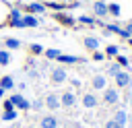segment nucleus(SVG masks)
I'll use <instances>...</instances> for the list:
<instances>
[{
  "label": "nucleus",
  "instance_id": "1",
  "mask_svg": "<svg viewBox=\"0 0 132 128\" xmlns=\"http://www.w3.org/2000/svg\"><path fill=\"white\" fill-rule=\"evenodd\" d=\"M8 27H16V29H35L39 27V21L35 14H23L19 21H8Z\"/></svg>",
  "mask_w": 132,
  "mask_h": 128
},
{
  "label": "nucleus",
  "instance_id": "2",
  "mask_svg": "<svg viewBox=\"0 0 132 128\" xmlns=\"http://www.w3.org/2000/svg\"><path fill=\"white\" fill-rule=\"evenodd\" d=\"M66 78H68V74H66V68L64 66H56V68L50 70V81L54 85H62Z\"/></svg>",
  "mask_w": 132,
  "mask_h": 128
},
{
  "label": "nucleus",
  "instance_id": "3",
  "mask_svg": "<svg viewBox=\"0 0 132 128\" xmlns=\"http://www.w3.org/2000/svg\"><path fill=\"white\" fill-rule=\"evenodd\" d=\"M120 101V93L116 87H105L103 89V103L105 105H116Z\"/></svg>",
  "mask_w": 132,
  "mask_h": 128
},
{
  "label": "nucleus",
  "instance_id": "4",
  "mask_svg": "<svg viewBox=\"0 0 132 128\" xmlns=\"http://www.w3.org/2000/svg\"><path fill=\"white\" fill-rule=\"evenodd\" d=\"M10 101H12V105H14V109H23V111H27V109H31V101H27L21 93H14V95H10L8 97Z\"/></svg>",
  "mask_w": 132,
  "mask_h": 128
},
{
  "label": "nucleus",
  "instance_id": "5",
  "mask_svg": "<svg viewBox=\"0 0 132 128\" xmlns=\"http://www.w3.org/2000/svg\"><path fill=\"white\" fill-rule=\"evenodd\" d=\"M113 81H116V87H120V89H126V87H130V83H132V76H130L126 70H120V72L113 76Z\"/></svg>",
  "mask_w": 132,
  "mask_h": 128
},
{
  "label": "nucleus",
  "instance_id": "6",
  "mask_svg": "<svg viewBox=\"0 0 132 128\" xmlns=\"http://www.w3.org/2000/svg\"><path fill=\"white\" fill-rule=\"evenodd\" d=\"M107 87V76L105 74H93L91 76V89L93 91H103Z\"/></svg>",
  "mask_w": 132,
  "mask_h": 128
},
{
  "label": "nucleus",
  "instance_id": "7",
  "mask_svg": "<svg viewBox=\"0 0 132 128\" xmlns=\"http://www.w3.org/2000/svg\"><path fill=\"white\" fill-rule=\"evenodd\" d=\"M43 105H45L47 109L56 111V109L60 107V97H58V93H47L45 99H43Z\"/></svg>",
  "mask_w": 132,
  "mask_h": 128
},
{
  "label": "nucleus",
  "instance_id": "8",
  "mask_svg": "<svg viewBox=\"0 0 132 128\" xmlns=\"http://www.w3.org/2000/svg\"><path fill=\"white\" fill-rule=\"evenodd\" d=\"M25 12L27 14H43L45 4L43 2H29V4H25Z\"/></svg>",
  "mask_w": 132,
  "mask_h": 128
},
{
  "label": "nucleus",
  "instance_id": "9",
  "mask_svg": "<svg viewBox=\"0 0 132 128\" xmlns=\"http://www.w3.org/2000/svg\"><path fill=\"white\" fill-rule=\"evenodd\" d=\"M99 37H95V35H85L82 37V45L87 47V50H91V52H97L99 50Z\"/></svg>",
  "mask_w": 132,
  "mask_h": 128
},
{
  "label": "nucleus",
  "instance_id": "10",
  "mask_svg": "<svg viewBox=\"0 0 132 128\" xmlns=\"http://www.w3.org/2000/svg\"><path fill=\"white\" fill-rule=\"evenodd\" d=\"M91 8H93V14H95L97 19L107 17V2H93Z\"/></svg>",
  "mask_w": 132,
  "mask_h": 128
},
{
  "label": "nucleus",
  "instance_id": "11",
  "mask_svg": "<svg viewBox=\"0 0 132 128\" xmlns=\"http://www.w3.org/2000/svg\"><path fill=\"white\" fill-rule=\"evenodd\" d=\"M76 103V95L72 93V91H64L62 95H60V105H64V107H72Z\"/></svg>",
  "mask_w": 132,
  "mask_h": 128
},
{
  "label": "nucleus",
  "instance_id": "12",
  "mask_svg": "<svg viewBox=\"0 0 132 128\" xmlns=\"http://www.w3.org/2000/svg\"><path fill=\"white\" fill-rule=\"evenodd\" d=\"M82 105H85L87 109H93V107L99 105V97H97L95 93H85V95H82Z\"/></svg>",
  "mask_w": 132,
  "mask_h": 128
},
{
  "label": "nucleus",
  "instance_id": "13",
  "mask_svg": "<svg viewBox=\"0 0 132 128\" xmlns=\"http://www.w3.org/2000/svg\"><path fill=\"white\" fill-rule=\"evenodd\" d=\"M39 128H58V118L47 114V116H41L39 120Z\"/></svg>",
  "mask_w": 132,
  "mask_h": 128
},
{
  "label": "nucleus",
  "instance_id": "14",
  "mask_svg": "<svg viewBox=\"0 0 132 128\" xmlns=\"http://www.w3.org/2000/svg\"><path fill=\"white\" fill-rule=\"evenodd\" d=\"M56 21L60 25H64V27H74L76 25V19L70 17V14H64V12H56Z\"/></svg>",
  "mask_w": 132,
  "mask_h": 128
},
{
  "label": "nucleus",
  "instance_id": "15",
  "mask_svg": "<svg viewBox=\"0 0 132 128\" xmlns=\"http://www.w3.org/2000/svg\"><path fill=\"white\" fill-rule=\"evenodd\" d=\"M76 62H82V58L70 56V54H60L58 56V64H76Z\"/></svg>",
  "mask_w": 132,
  "mask_h": 128
},
{
  "label": "nucleus",
  "instance_id": "16",
  "mask_svg": "<svg viewBox=\"0 0 132 128\" xmlns=\"http://www.w3.org/2000/svg\"><path fill=\"white\" fill-rule=\"evenodd\" d=\"M0 89H4V91H8V89H14V78H12L10 74L2 76V78H0Z\"/></svg>",
  "mask_w": 132,
  "mask_h": 128
},
{
  "label": "nucleus",
  "instance_id": "17",
  "mask_svg": "<svg viewBox=\"0 0 132 128\" xmlns=\"http://www.w3.org/2000/svg\"><path fill=\"white\" fill-rule=\"evenodd\" d=\"M113 122H118L120 126H126V120H128V114H126V109H118L116 114H113V118H111Z\"/></svg>",
  "mask_w": 132,
  "mask_h": 128
},
{
  "label": "nucleus",
  "instance_id": "18",
  "mask_svg": "<svg viewBox=\"0 0 132 128\" xmlns=\"http://www.w3.org/2000/svg\"><path fill=\"white\" fill-rule=\"evenodd\" d=\"M120 12H122V8H120L118 2H109V4H107V14H111V17H120Z\"/></svg>",
  "mask_w": 132,
  "mask_h": 128
},
{
  "label": "nucleus",
  "instance_id": "19",
  "mask_svg": "<svg viewBox=\"0 0 132 128\" xmlns=\"http://www.w3.org/2000/svg\"><path fill=\"white\" fill-rule=\"evenodd\" d=\"M4 45H6L8 50H19V47H21V41L14 39V37H4Z\"/></svg>",
  "mask_w": 132,
  "mask_h": 128
},
{
  "label": "nucleus",
  "instance_id": "20",
  "mask_svg": "<svg viewBox=\"0 0 132 128\" xmlns=\"http://www.w3.org/2000/svg\"><path fill=\"white\" fill-rule=\"evenodd\" d=\"M62 52L60 50H56V47H50V50H43V56L47 58V60H58V56H60Z\"/></svg>",
  "mask_w": 132,
  "mask_h": 128
},
{
  "label": "nucleus",
  "instance_id": "21",
  "mask_svg": "<svg viewBox=\"0 0 132 128\" xmlns=\"http://www.w3.org/2000/svg\"><path fill=\"white\" fill-rule=\"evenodd\" d=\"M118 52H120V47H118V45H113V43H109V45L105 47V52H103V54H105V58H111V56L116 58V56H118Z\"/></svg>",
  "mask_w": 132,
  "mask_h": 128
},
{
  "label": "nucleus",
  "instance_id": "22",
  "mask_svg": "<svg viewBox=\"0 0 132 128\" xmlns=\"http://www.w3.org/2000/svg\"><path fill=\"white\" fill-rule=\"evenodd\" d=\"M12 60V56L6 52V50H0V66H8Z\"/></svg>",
  "mask_w": 132,
  "mask_h": 128
},
{
  "label": "nucleus",
  "instance_id": "23",
  "mask_svg": "<svg viewBox=\"0 0 132 128\" xmlns=\"http://www.w3.org/2000/svg\"><path fill=\"white\" fill-rule=\"evenodd\" d=\"M120 70H124V68H122L118 62H113V64H109V66H107V76H116Z\"/></svg>",
  "mask_w": 132,
  "mask_h": 128
},
{
  "label": "nucleus",
  "instance_id": "24",
  "mask_svg": "<svg viewBox=\"0 0 132 128\" xmlns=\"http://www.w3.org/2000/svg\"><path fill=\"white\" fill-rule=\"evenodd\" d=\"M76 21H78V23H82V25H91V27H93V25H97V21H95L93 17H87V14H82V17H78Z\"/></svg>",
  "mask_w": 132,
  "mask_h": 128
},
{
  "label": "nucleus",
  "instance_id": "25",
  "mask_svg": "<svg viewBox=\"0 0 132 128\" xmlns=\"http://www.w3.org/2000/svg\"><path fill=\"white\" fill-rule=\"evenodd\" d=\"M29 52H31L33 56H41V54H43V47H41L39 43H31V45H29Z\"/></svg>",
  "mask_w": 132,
  "mask_h": 128
},
{
  "label": "nucleus",
  "instance_id": "26",
  "mask_svg": "<svg viewBox=\"0 0 132 128\" xmlns=\"http://www.w3.org/2000/svg\"><path fill=\"white\" fill-rule=\"evenodd\" d=\"M2 120H4V122H12V120H16V109L4 111V114H2Z\"/></svg>",
  "mask_w": 132,
  "mask_h": 128
},
{
  "label": "nucleus",
  "instance_id": "27",
  "mask_svg": "<svg viewBox=\"0 0 132 128\" xmlns=\"http://www.w3.org/2000/svg\"><path fill=\"white\" fill-rule=\"evenodd\" d=\"M21 17H23V12H21L19 8H12V10L8 12V21H19Z\"/></svg>",
  "mask_w": 132,
  "mask_h": 128
},
{
  "label": "nucleus",
  "instance_id": "28",
  "mask_svg": "<svg viewBox=\"0 0 132 128\" xmlns=\"http://www.w3.org/2000/svg\"><path fill=\"white\" fill-rule=\"evenodd\" d=\"M116 62H118L122 68H128V64H130V60H128L126 56H122V54H118V56H116Z\"/></svg>",
  "mask_w": 132,
  "mask_h": 128
},
{
  "label": "nucleus",
  "instance_id": "29",
  "mask_svg": "<svg viewBox=\"0 0 132 128\" xmlns=\"http://www.w3.org/2000/svg\"><path fill=\"white\" fill-rule=\"evenodd\" d=\"M91 58H93V60H95V62H103V60H105V54H103V52H99V50H97V52H93V56H91Z\"/></svg>",
  "mask_w": 132,
  "mask_h": 128
},
{
  "label": "nucleus",
  "instance_id": "30",
  "mask_svg": "<svg viewBox=\"0 0 132 128\" xmlns=\"http://www.w3.org/2000/svg\"><path fill=\"white\" fill-rule=\"evenodd\" d=\"M105 31H107V33H118V35H120V31H122V29H120L118 25H113V23H111V25H107V27H105Z\"/></svg>",
  "mask_w": 132,
  "mask_h": 128
},
{
  "label": "nucleus",
  "instance_id": "31",
  "mask_svg": "<svg viewBox=\"0 0 132 128\" xmlns=\"http://www.w3.org/2000/svg\"><path fill=\"white\" fill-rule=\"evenodd\" d=\"M105 128H124V126H120V124L113 122V120H107V122H105Z\"/></svg>",
  "mask_w": 132,
  "mask_h": 128
},
{
  "label": "nucleus",
  "instance_id": "32",
  "mask_svg": "<svg viewBox=\"0 0 132 128\" xmlns=\"http://www.w3.org/2000/svg\"><path fill=\"white\" fill-rule=\"evenodd\" d=\"M2 105H4V111H10V109H14V105H12V101H10V99H6Z\"/></svg>",
  "mask_w": 132,
  "mask_h": 128
},
{
  "label": "nucleus",
  "instance_id": "33",
  "mask_svg": "<svg viewBox=\"0 0 132 128\" xmlns=\"http://www.w3.org/2000/svg\"><path fill=\"white\" fill-rule=\"evenodd\" d=\"M41 107H43V101H39V99L31 101V109H41Z\"/></svg>",
  "mask_w": 132,
  "mask_h": 128
},
{
  "label": "nucleus",
  "instance_id": "34",
  "mask_svg": "<svg viewBox=\"0 0 132 128\" xmlns=\"http://www.w3.org/2000/svg\"><path fill=\"white\" fill-rule=\"evenodd\" d=\"M120 37H124V39H130V33H128L126 29H122V31H120Z\"/></svg>",
  "mask_w": 132,
  "mask_h": 128
},
{
  "label": "nucleus",
  "instance_id": "35",
  "mask_svg": "<svg viewBox=\"0 0 132 128\" xmlns=\"http://www.w3.org/2000/svg\"><path fill=\"white\" fill-rule=\"evenodd\" d=\"M126 31L130 33V37H132V21H128V25H126Z\"/></svg>",
  "mask_w": 132,
  "mask_h": 128
},
{
  "label": "nucleus",
  "instance_id": "36",
  "mask_svg": "<svg viewBox=\"0 0 132 128\" xmlns=\"http://www.w3.org/2000/svg\"><path fill=\"white\" fill-rule=\"evenodd\" d=\"M72 87H80V81L78 78H72Z\"/></svg>",
  "mask_w": 132,
  "mask_h": 128
},
{
  "label": "nucleus",
  "instance_id": "37",
  "mask_svg": "<svg viewBox=\"0 0 132 128\" xmlns=\"http://www.w3.org/2000/svg\"><path fill=\"white\" fill-rule=\"evenodd\" d=\"M0 97H4V89H0Z\"/></svg>",
  "mask_w": 132,
  "mask_h": 128
},
{
  "label": "nucleus",
  "instance_id": "38",
  "mask_svg": "<svg viewBox=\"0 0 132 128\" xmlns=\"http://www.w3.org/2000/svg\"><path fill=\"white\" fill-rule=\"evenodd\" d=\"M128 43H130V45H132V37H130V39H128Z\"/></svg>",
  "mask_w": 132,
  "mask_h": 128
},
{
  "label": "nucleus",
  "instance_id": "39",
  "mask_svg": "<svg viewBox=\"0 0 132 128\" xmlns=\"http://www.w3.org/2000/svg\"><path fill=\"white\" fill-rule=\"evenodd\" d=\"M93 2H105V0H93Z\"/></svg>",
  "mask_w": 132,
  "mask_h": 128
},
{
  "label": "nucleus",
  "instance_id": "40",
  "mask_svg": "<svg viewBox=\"0 0 132 128\" xmlns=\"http://www.w3.org/2000/svg\"><path fill=\"white\" fill-rule=\"evenodd\" d=\"M41 2H52V0H41Z\"/></svg>",
  "mask_w": 132,
  "mask_h": 128
}]
</instances>
